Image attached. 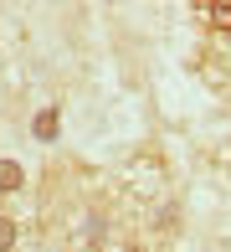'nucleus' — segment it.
<instances>
[{
  "label": "nucleus",
  "mask_w": 231,
  "mask_h": 252,
  "mask_svg": "<svg viewBox=\"0 0 231 252\" xmlns=\"http://www.w3.org/2000/svg\"><path fill=\"white\" fill-rule=\"evenodd\" d=\"M195 16L205 21L211 31H231V0H216V5H201Z\"/></svg>",
  "instance_id": "obj_1"
},
{
  "label": "nucleus",
  "mask_w": 231,
  "mask_h": 252,
  "mask_svg": "<svg viewBox=\"0 0 231 252\" xmlns=\"http://www.w3.org/2000/svg\"><path fill=\"white\" fill-rule=\"evenodd\" d=\"M31 129H36V139H57V108H41Z\"/></svg>",
  "instance_id": "obj_4"
},
{
  "label": "nucleus",
  "mask_w": 231,
  "mask_h": 252,
  "mask_svg": "<svg viewBox=\"0 0 231 252\" xmlns=\"http://www.w3.org/2000/svg\"><path fill=\"white\" fill-rule=\"evenodd\" d=\"M21 186H26V170H21L16 159H0V190L10 196V190H21Z\"/></svg>",
  "instance_id": "obj_2"
},
{
  "label": "nucleus",
  "mask_w": 231,
  "mask_h": 252,
  "mask_svg": "<svg viewBox=\"0 0 231 252\" xmlns=\"http://www.w3.org/2000/svg\"><path fill=\"white\" fill-rule=\"evenodd\" d=\"M16 237H21V226H16V216L0 206V252H16Z\"/></svg>",
  "instance_id": "obj_3"
}]
</instances>
